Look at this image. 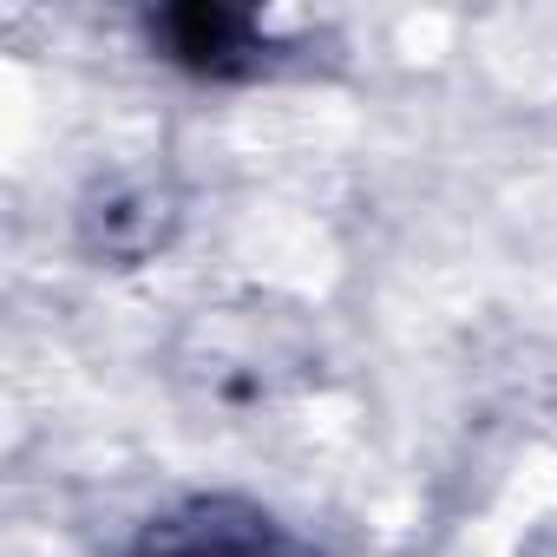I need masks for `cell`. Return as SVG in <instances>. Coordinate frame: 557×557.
I'll return each instance as SVG.
<instances>
[{"instance_id":"7a4b0ae2","label":"cell","mask_w":557,"mask_h":557,"mask_svg":"<svg viewBox=\"0 0 557 557\" xmlns=\"http://www.w3.org/2000/svg\"><path fill=\"white\" fill-rule=\"evenodd\" d=\"M164 230H171V210H164V197H151V190H106V197L86 210V243H92L99 256H112V262L151 256V249L164 243Z\"/></svg>"},{"instance_id":"3957f363","label":"cell","mask_w":557,"mask_h":557,"mask_svg":"<svg viewBox=\"0 0 557 557\" xmlns=\"http://www.w3.org/2000/svg\"><path fill=\"white\" fill-rule=\"evenodd\" d=\"M132 557H184V550H177V544H171V537H164V531H158V537H151V544H145V550H132Z\"/></svg>"},{"instance_id":"6da1fadb","label":"cell","mask_w":557,"mask_h":557,"mask_svg":"<svg viewBox=\"0 0 557 557\" xmlns=\"http://www.w3.org/2000/svg\"><path fill=\"white\" fill-rule=\"evenodd\" d=\"M151 40L164 47L171 66L197 79H243L269 60L256 14H236V8H171L151 21Z\"/></svg>"}]
</instances>
